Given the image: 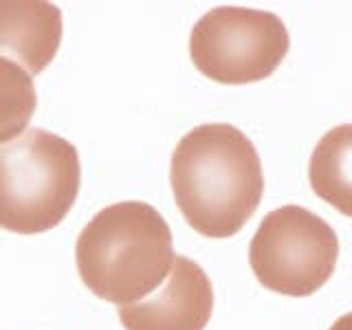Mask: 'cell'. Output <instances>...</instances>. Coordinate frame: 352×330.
Returning <instances> with one entry per match:
<instances>
[{"label": "cell", "mask_w": 352, "mask_h": 330, "mask_svg": "<svg viewBox=\"0 0 352 330\" xmlns=\"http://www.w3.org/2000/svg\"><path fill=\"white\" fill-rule=\"evenodd\" d=\"M337 258L335 229L300 205L269 212L249 245V264L258 282L289 297L317 293L333 278Z\"/></svg>", "instance_id": "277c9868"}, {"label": "cell", "mask_w": 352, "mask_h": 330, "mask_svg": "<svg viewBox=\"0 0 352 330\" xmlns=\"http://www.w3.org/2000/svg\"><path fill=\"white\" fill-rule=\"evenodd\" d=\"M313 192L352 218V124L337 126L319 139L308 163Z\"/></svg>", "instance_id": "ba28073f"}, {"label": "cell", "mask_w": 352, "mask_h": 330, "mask_svg": "<svg viewBox=\"0 0 352 330\" xmlns=\"http://www.w3.org/2000/svg\"><path fill=\"white\" fill-rule=\"evenodd\" d=\"M170 185L183 218L205 238H231L264 194L260 154L231 124H203L176 143Z\"/></svg>", "instance_id": "6da1fadb"}, {"label": "cell", "mask_w": 352, "mask_h": 330, "mask_svg": "<svg viewBox=\"0 0 352 330\" xmlns=\"http://www.w3.org/2000/svg\"><path fill=\"white\" fill-rule=\"evenodd\" d=\"M38 108L33 77L7 58H0V143H9L27 132Z\"/></svg>", "instance_id": "9c48e42d"}, {"label": "cell", "mask_w": 352, "mask_h": 330, "mask_svg": "<svg viewBox=\"0 0 352 330\" xmlns=\"http://www.w3.org/2000/svg\"><path fill=\"white\" fill-rule=\"evenodd\" d=\"M62 42V9L42 0H0V58L29 75L53 62Z\"/></svg>", "instance_id": "52a82bcc"}, {"label": "cell", "mask_w": 352, "mask_h": 330, "mask_svg": "<svg viewBox=\"0 0 352 330\" xmlns=\"http://www.w3.org/2000/svg\"><path fill=\"white\" fill-rule=\"evenodd\" d=\"M174 258L170 225L141 201L104 207L82 229L75 245L82 282L117 306L150 297L168 280Z\"/></svg>", "instance_id": "7a4b0ae2"}, {"label": "cell", "mask_w": 352, "mask_h": 330, "mask_svg": "<svg viewBox=\"0 0 352 330\" xmlns=\"http://www.w3.org/2000/svg\"><path fill=\"white\" fill-rule=\"evenodd\" d=\"M291 47L282 18L247 7H216L196 22L190 55L218 84H253L271 77Z\"/></svg>", "instance_id": "5b68a950"}, {"label": "cell", "mask_w": 352, "mask_h": 330, "mask_svg": "<svg viewBox=\"0 0 352 330\" xmlns=\"http://www.w3.org/2000/svg\"><path fill=\"white\" fill-rule=\"evenodd\" d=\"M82 183L80 154L64 137L29 128L0 146V229L36 236L69 216Z\"/></svg>", "instance_id": "3957f363"}, {"label": "cell", "mask_w": 352, "mask_h": 330, "mask_svg": "<svg viewBox=\"0 0 352 330\" xmlns=\"http://www.w3.org/2000/svg\"><path fill=\"white\" fill-rule=\"evenodd\" d=\"M214 313L209 275L187 256H176L157 291L137 304L119 306L126 330H205Z\"/></svg>", "instance_id": "8992f818"}, {"label": "cell", "mask_w": 352, "mask_h": 330, "mask_svg": "<svg viewBox=\"0 0 352 330\" xmlns=\"http://www.w3.org/2000/svg\"><path fill=\"white\" fill-rule=\"evenodd\" d=\"M330 330H352V313L341 315L337 322L330 326Z\"/></svg>", "instance_id": "30bf717a"}]
</instances>
